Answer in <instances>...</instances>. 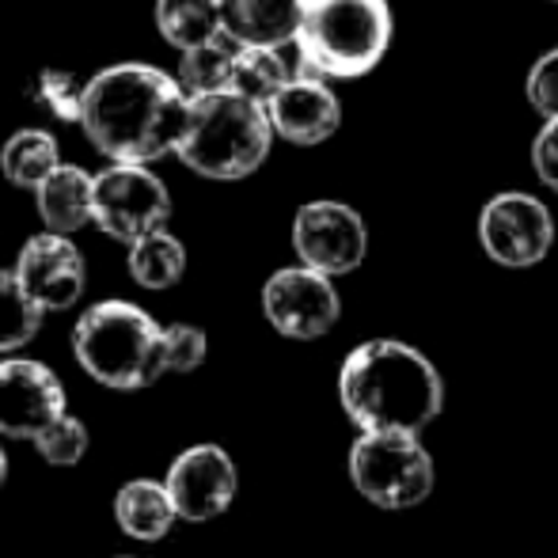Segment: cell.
Returning a JSON list of instances; mask_svg holds the SVG:
<instances>
[{
	"label": "cell",
	"mask_w": 558,
	"mask_h": 558,
	"mask_svg": "<svg viewBox=\"0 0 558 558\" xmlns=\"http://www.w3.org/2000/svg\"><path fill=\"white\" fill-rule=\"evenodd\" d=\"M240 43L217 31L214 38L191 46V50H179V69L175 84L186 96H214V92H228V76H232V61Z\"/></svg>",
	"instance_id": "cell-18"
},
{
	"label": "cell",
	"mask_w": 558,
	"mask_h": 558,
	"mask_svg": "<svg viewBox=\"0 0 558 558\" xmlns=\"http://www.w3.org/2000/svg\"><path fill=\"white\" fill-rule=\"evenodd\" d=\"M350 483L376 509L403 513L434 494V456L422 445V434L368 429L350 448Z\"/></svg>",
	"instance_id": "cell-6"
},
{
	"label": "cell",
	"mask_w": 558,
	"mask_h": 558,
	"mask_svg": "<svg viewBox=\"0 0 558 558\" xmlns=\"http://www.w3.org/2000/svg\"><path fill=\"white\" fill-rule=\"evenodd\" d=\"M555 4H558V0H555Z\"/></svg>",
	"instance_id": "cell-30"
},
{
	"label": "cell",
	"mask_w": 558,
	"mask_h": 558,
	"mask_svg": "<svg viewBox=\"0 0 558 558\" xmlns=\"http://www.w3.org/2000/svg\"><path fill=\"white\" fill-rule=\"evenodd\" d=\"M391 35L388 0H301L293 46L304 76L357 81L384 61Z\"/></svg>",
	"instance_id": "cell-3"
},
{
	"label": "cell",
	"mask_w": 558,
	"mask_h": 558,
	"mask_svg": "<svg viewBox=\"0 0 558 558\" xmlns=\"http://www.w3.org/2000/svg\"><path fill=\"white\" fill-rule=\"evenodd\" d=\"M217 23L240 46L281 50L296 35L301 0H217Z\"/></svg>",
	"instance_id": "cell-15"
},
{
	"label": "cell",
	"mask_w": 558,
	"mask_h": 558,
	"mask_svg": "<svg viewBox=\"0 0 558 558\" xmlns=\"http://www.w3.org/2000/svg\"><path fill=\"white\" fill-rule=\"evenodd\" d=\"M338 403L361 434H422L445 411V376L411 342L368 338L353 345L338 368Z\"/></svg>",
	"instance_id": "cell-2"
},
{
	"label": "cell",
	"mask_w": 558,
	"mask_h": 558,
	"mask_svg": "<svg viewBox=\"0 0 558 558\" xmlns=\"http://www.w3.org/2000/svg\"><path fill=\"white\" fill-rule=\"evenodd\" d=\"M266 118H270L274 137L289 141V145H324L327 137H335L342 125V104L319 76H289L278 92L263 104Z\"/></svg>",
	"instance_id": "cell-14"
},
{
	"label": "cell",
	"mask_w": 558,
	"mask_h": 558,
	"mask_svg": "<svg viewBox=\"0 0 558 558\" xmlns=\"http://www.w3.org/2000/svg\"><path fill=\"white\" fill-rule=\"evenodd\" d=\"M31 99H35L38 107H46L53 118H65V122L81 118V84L69 73H58V69L38 73V81L31 84Z\"/></svg>",
	"instance_id": "cell-26"
},
{
	"label": "cell",
	"mask_w": 558,
	"mask_h": 558,
	"mask_svg": "<svg viewBox=\"0 0 558 558\" xmlns=\"http://www.w3.org/2000/svg\"><path fill=\"white\" fill-rule=\"evenodd\" d=\"M160 353L163 373H194L206 361V331L191 324L160 327Z\"/></svg>",
	"instance_id": "cell-25"
},
{
	"label": "cell",
	"mask_w": 558,
	"mask_h": 558,
	"mask_svg": "<svg viewBox=\"0 0 558 558\" xmlns=\"http://www.w3.org/2000/svg\"><path fill=\"white\" fill-rule=\"evenodd\" d=\"M532 168L539 183L558 194V118H544L536 141H532Z\"/></svg>",
	"instance_id": "cell-28"
},
{
	"label": "cell",
	"mask_w": 558,
	"mask_h": 558,
	"mask_svg": "<svg viewBox=\"0 0 558 558\" xmlns=\"http://www.w3.org/2000/svg\"><path fill=\"white\" fill-rule=\"evenodd\" d=\"M38 217L50 232L73 235L92 221V175L76 163H58L43 183L35 186Z\"/></svg>",
	"instance_id": "cell-16"
},
{
	"label": "cell",
	"mask_w": 558,
	"mask_h": 558,
	"mask_svg": "<svg viewBox=\"0 0 558 558\" xmlns=\"http://www.w3.org/2000/svg\"><path fill=\"white\" fill-rule=\"evenodd\" d=\"M270 118L263 104L235 96V92H214L194 96L186 107L183 133L175 141V156L202 179H247L270 156Z\"/></svg>",
	"instance_id": "cell-4"
},
{
	"label": "cell",
	"mask_w": 558,
	"mask_h": 558,
	"mask_svg": "<svg viewBox=\"0 0 558 558\" xmlns=\"http://www.w3.org/2000/svg\"><path fill=\"white\" fill-rule=\"evenodd\" d=\"M263 312L278 335L293 338V342H316L327 331H335L338 316H342V296L327 274L301 263L266 278Z\"/></svg>",
	"instance_id": "cell-9"
},
{
	"label": "cell",
	"mask_w": 558,
	"mask_h": 558,
	"mask_svg": "<svg viewBox=\"0 0 558 558\" xmlns=\"http://www.w3.org/2000/svg\"><path fill=\"white\" fill-rule=\"evenodd\" d=\"M35 445L46 463H53V468H73V463H81L84 452H88V429H84L81 418H73V414L65 411L35 437Z\"/></svg>",
	"instance_id": "cell-24"
},
{
	"label": "cell",
	"mask_w": 558,
	"mask_h": 558,
	"mask_svg": "<svg viewBox=\"0 0 558 558\" xmlns=\"http://www.w3.org/2000/svg\"><path fill=\"white\" fill-rule=\"evenodd\" d=\"M171 217V194L148 163H111L92 175V221L111 240L133 243L137 235L163 228Z\"/></svg>",
	"instance_id": "cell-7"
},
{
	"label": "cell",
	"mask_w": 558,
	"mask_h": 558,
	"mask_svg": "<svg viewBox=\"0 0 558 558\" xmlns=\"http://www.w3.org/2000/svg\"><path fill=\"white\" fill-rule=\"evenodd\" d=\"M235 486H240V475H235L232 456L221 445L186 448L183 456H175L168 478H163V490L175 506V517L194 524L221 517L235 501Z\"/></svg>",
	"instance_id": "cell-11"
},
{
	"label": "cell",
	"mask_w": 558,
	"mask_h": 558,
	"mask_svg": "<svg viewBox=\"0 0 558 558\" xmlns=\"http://www.w3.org/2000/svg\"><path fill=\"white\" fill-rule=\"evenodd\" d=\"M65 414V388L43 361H0V434L35 441L53 418Z\"/></svg>",
	"instance_id": "cell-12"
},
{
	"label": "cell",
	"mask_w": 558,
	"mask_h": 558,
	"mask_svg": "<svg viewBox=\"0 0 558 558\" xmlns=\"http://www.w3.org/2000/svg\"><path fill=\"white\" fill-rule=\"evenodd\" d=\"M289 65L278 50L270 46H240L232 61V76H228V92L251 99V104H266L281 84L289 81Z\"/></svg>",
	"instance_id": "cell-21"
},
{
	"label": "cell",
	"mask_w": 558,
	"mask_h": 558,
	"mask_svg": "<svg viewBox=\"0 0 558 558\" xmlns=\"http://www.w3.org/2000/svg\"><path fill=\"white\" fill-rule=\"evenodd\" d=\"M125 263H130V278L141 289H171L186 274V247L168 228H153L130 243Z\"/></svg>",
	"instance_id": "cell-19"
},
{
	"label": "cell",
	"mask_w": 558,
	"mask_h": 558,
	"mask_svg": "<svg viewBox=\"0 0 558 558\" xmlns=\"http://www.w3.org/2000/svg\"><path fill=\"white\" fill-rule=\"evenodd\" d=\"M114 521L125 536L145 539V544H156L171 532V524L179 521L175 506H171L163 483H153V478H133L122 490L114 494Z\"/></svg>",
	"instance_id": "cell-17"
},
{
	"label": "cell",
	"mask_w": 558,
	"mask_h": 558,
	"mask_svg": "<svg viewBox=\"0 0 558 558\" xmlns=\"http://www.w3.org/2000/svg\"><path fill=\"white\" fill-rule=\"evenodd\" d=\"M524 96H529V107L536 114L558 118V46L547 50L544 58H536V65L529 69Z\"/></svg>",
	"instance_id": "cell-27"
},
{
	"label": "cell",
	"mask_w": 558,
	"mask_h": 558,
	"mask_svg": "<svg viewBox=\"0 0 558 558\" xmlns=\"http://www.w3.org/2000/svg\"><path fill=\"white\" fill-rule=\"evenodd\" d=\"M156 27L175 50H191L221 31L217 0H156Z\"/></svg>",
	"instance_id": "cell-22"
},
{
	"label": "cell",
	"mask_w": 558,
	"mask_h": 558,
	"mask_svg": "<svg viewBox=\"0 0 558 558\" xmlns=\"http://www.w3.org/2000/svg\"><path fill=\"white\" fill-rule=\"evenodd\" d=\"M191 96L156 65L122 61L81 84L76 125L111 163H153L175 153Z\"/></svg>",
	"instance_id": "cell-1"
},
{
	"label": "cell",
	"mask_w": 558,
	"mask_h": 558,
	"mask_svg": "<svg viewBox=\"0 0 558 558\" xmlns=\"http://www.w3.org/2000/svg\"><path fill=\"white\" fill-rule=\"evenodd\" d=\"M46 312L23 293L15 274L0 270V353H12L38 335Z\"/></svg>",
	"instance_id": "cell-23"
},
{
	"label": "cell",
	"mask_w": 558,
	"mask_h": 558,
	"mask_svg": "<svg viewBox=\"0 0 558 558\" xmlns=\"http://www.w3.org/2000/svg\"><path fill=\"white\" fill-rule=\"evenodd\" d=\"M58 141L46 130H20L0 148V171L20 191H35L53 168H58Z\"/></svg>",
	"instance_id": "cell-20"
},
{
	"label": "cell",
	"mask_w": 558,
	"mask_h": 558,
	"mask_svg": "<svg viewBox=\"0 0 558 558\" xmlns=\"http://www.w3.org/2000/svg\"><path fill=\"white\" fill-rule=\"evenodd\" d=\"M293 251L304 266L327 278L353 274L368 255L365 217L345 202H308L293 217Z\"/></svg>",
	"instance_id": "cell-10"
},
{
	"label": "cell",
	"mask_w": 558,
	"mask_h": 558,
	"mask_svg": "<svg viewBox=\"0 0 558 558\" xmlns=\"http://www.w3.org/2000/svg\"><path fill=\"white\" fill-rule=\"evenodd\" d=\"M4 478H8V456H4V448H0V486H4Z\"/></svg>",
	"instance_id": "cell-29"
},
{
	"label": "cell",
	"mask_w": 558,
	"mask_h": 558,
	"mask_svg": "<svg viewBox=\"0 0 558 558\" xmlns=\"http://www.w3.org/2000/svg\"><path fill=\"white\" fill-rule=\"evenodd\" d=\"M73 353L92 380L141 391L163 376L160 324L130 301H99L76 319Z\"/></svg>",
	"instance_id": "cell-5"
},
{
	"label": "cell",
	"mask_w": 558,
	"mask_h": 558,
	"mask_svg": "<svg viewBox=\"0 0 558 558\" xmlns=\"http://www.w3.org/2000/svg\"><path fill=\"white\" fill-rule=\"evenodd\" d=\"M84 255L61 232L31 235L15 258V281L43 312H65L84 293Z\"/></svg>",
	"instance_id": "cell-13"
},
{
	"label": "cell",
	"mask_w": 558,
	"mask_h": 558,
	"mask_svg": "<svg viewBox=\"0 0 558 558\" xmlns=\"http://www.w3.org/2000/svg\"><path fill=\"white\" fill-rule=\"evenodd\" d=\"M478 243L506 270H529L555 247L551 209L524 191L494 194L478 214Z\"/></svg>",
	"instance_id": "cell-8"
}]
</instances>
